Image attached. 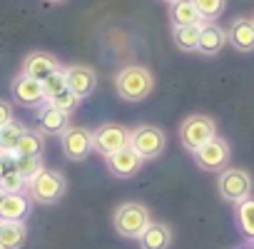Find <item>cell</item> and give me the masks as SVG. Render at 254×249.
Instances as JSON below:
<instances>
[{
	"instance_id": "1",
	"label": "cell",
	"mask_w": 254,
	"mask_h": 249,
	"mask_svg": "<svg viewBox=\"0 0 254 249\" xmlns=\"http://www.w3.org/2000/svg\"><path fill=\"white\" fill-rule=\"evenodd\" d=\"M115 90L127 102H142L155 90V77L145 65H127L117 72Z\"/></svg>"
},
{
	"instance_id": "2",
	"label": "cell",
	"mask_w": 254,
	"mask_h": 249,
	"mask_svg": "<svg viewBox=\"0 0 254 249\" xmlns=\"http://www.w3.org/2000/svg\"><path fill=\"white\" fill-rule=\"evenodd\" d=\"M112 222H115V232L120 237L137 239L147 229V224L152 222V217H150L147 204H142V202H122L115 209V219Z\"/></svg>"
},
{
	"instance_id": "3",
	"label": "cell",
	"mask_w": 254,
	"mask_h": 249,
	"mask_svg": "<svg viewBox=\"0 0 254 249\" xmlns=\"http://www.w3.org/2000/svg\"><path fill=\"white\" fill-rule=\"evenodd\" d=\"M65 189H67V182H65L63 172L48 170V167H43V170L28 182V194H30V199L38 202V204H55L58 199H63Z\"/></svg>"
},
{
	"instance_id": "4",
	"label": "cell",
	"mask_w": 254,
	"mask_h": 249,
	"mask_svg": "<svg viewBox=\"0 0 254 249\" xmlns=\"http://www.w3.org/2000/svg\"><path fill=\"white\" fill-rule=\"evenodd\" d=\"M212 137H217V122L209 115H190L180 124V142L190 152H197Z\"/></svg>"
},
{
	"instance_id": "5",
	"label": "cell",
	"mask_w": 254,
	"mask_h": 249,
	"mask_svg": "<svg viewBox=\"0 0 254 249\" xmlns=\"http://www.w3.org/2000/svg\"><path fill=\"white\" fill-rule=\"evenodd\" d=\"M252 187H254L252 175L247 170H242V167H227L217 177V192H219V197L224 202L239 204V202L249 199L252 197Z\"/></svg>"
},
{
	"instance_id": "6",
	"label": "cell",
	"mask_w": 254,
	"mask_h": 249,
	"mask_svg": "<svg viewBox=\"0 0 254 249\" xmlns=\"http://www.w3.org/2000/svg\"><path fill=\"white\" fill-rule=\"evenodd\" d=\"M130 147L145 162L157 160L167 147V135L157 127V124H137L135 130H130Z\"/></svg>"
},
{
	"instance_id": "7",
	"label": "cell",
	"mask_w": 254,
	"mask_h": 249,
	"mask_svg": "<svg viewBox=\"0 0 254 249\" xmlns=\"http://www.w3.org/2000/svg\"><path fill=\"white\" fill-rule=\"evenodd\" d=\"M127 145H130V130L117 122H105L92 132V150L102 157H110Z\"/></svg>"
},
{
	"instance_id": "8",
	"label": "cell",
	"mask_w": 254,
	"mask_h": 249,
	"mask_svg": "<svg viewBox=\"0 0 254 249\" xmlns=\"http://www.w3.org/2000/svg\"><path fill=\"white\" fill-rule=\"evenodd\" d=\"M194 157V165L204 172H219V170H227L229 165V157H232V150H229V142L222 140V137H212L207 145H202L197 152H192Z\"/></svg>"
},
{
	"instance_id": "9",
	"label": "cell",
	"mask_w": 254,
	"mask_h": 249,
	"mask_svg": "<svg viewBox=\"0 0 254 249\" xmlns=\"http://www.w3.org/2000/svg\"><path fill=\"white\" fill-rule=\"evenodd\" d=\"M60 147L63 155L72 162H82L92 152V132L82 124H70V127L60 135Z\"/></svg>"
},
{
	"instance_id": "10",
	"label": "cell",
	"mask_w": 254,
	"mask_h": 249,
	"mask_svg": "<svg viewBox=\"0 0 254 249\" xmlns=\"http://www.w3.org/2000/svg\"><path fill=\"white\" fill-rule=\"evenodd\" d=\"M63 72H65V80H67V90L75 92L80 100H85V97H90V95L95 92V87H97V75H95V70H92L90 65L75 62V65H67Z\"/></svg>"
},
{
	"instance_id": "11",
	"label": "cell",
	"mask_w": 254,
	"mask_h": 249,
	"mask_svg": "<svg viewBox=\"0 0 254 249\" xmlns=\"http://www.w3.org/2000/svg\"><path fill=\"white\" fill-rule=\"evenodd\" d=\"M105 162H107V170H110L115 177H120V180H127V177L137 175V172L142 170V165H145V160H142L130 145L122 147V150H117V152L110 155V157H105Z\"/></svg>"
},
{
	"instance_id": "12",
	"label": "cell",
	"mask_w": 254,
	"mask_h": 249,
	"mask_svg": "<svg viewBox=\"0 0 254 249\" xmlns=\"http://www.w3.org/2000/svg\"><path fill=\"white\" fill-rule=\"evenodd\" d=\"M63 67H60V60L55 58V55H50V53H40V50H35V53H30V55H25V60H23V75H28V77H33V80H48L50 75H55V72H60Z\"/></svg>"
},
{
	"instance_id": "13",
	"label": "cell",
	"mask_w": 254,
	"mask_h": 249,
	"mask_svg": "<svg viewBox=\"0 0 254 249\" xmlns=\"http://www.w3.org/2000/svg\"><path fill=\"white\" fill-rule=\"evenodd\" d=\"M13 100L23 107H40L45 102V92H43V82L33 80L28 75H18L13 80Z\"/></svg>"
},
{
	"instance_id": "14",
	"label": "cell",
	"mask_w": 254,
	"mask_h": 249,
	"mask_svg": "<svg viewBox=\"0 0 254 249\" xmlns=\"http://www.w3.org/2000/svg\"><path fill=\"white\" fill-rule=\"evenodd\" d=\"M70 127V112H63L45 102V107L38 112V132L43 135H63Z\"/></svg>"
},
{
	"instance_id": "15",
	"label": "cell",
	"mask_w": 254,
	"mask_h": 249,
	"mask_svg": "<svg viewBox=\"0 0 254 249\" xmlns=\"http://www.w3.org/2000/svg\"><path fill=\"white\" fill-rule=\"evenodd\" d=\"M227 43L239 53L254 50V20L252 18H237L227 30Z\"/></svg>"
},
{
	"instance_id": "16",
	"label": "cell",
	"mask_w": 254,
	"mask_h": 249,
	"mask_svg": "<svg viewBox=\"0 0 254 249\" xmlns=\"http://www.w3.org/2000/svg\"><path fill=\"white\" fill-rule=\"evenodd\" d=\"M224 45H227V30H222L217 23H202V25H199V45H197V53L212 58V55H217Z\"/></svg>"
},
{
	"instance_id": "17",
	"label": "cell",
	"mask_w": 254,
	"mask_h": 249,
	"mask_svg": "<svg viewBox=\"0 0 254 249\" xmlns=\"http://www.w3.org/2000/svg\"><path fill=\"white\" fill-rule=\"evenodd\" d=\"M140 249H170L172 247V229L165 222H150L147 229L137 237Z\"/></svg>"
},
{
	"instance_id": "18",
	"label": "cell",
	"mask_w": 254,
	"mask_h": 249,
	"mask_svg": "<svg viewBox=\"0 0 254 249\" xmlns=\"http://www.w3.org/2000/svg\"><path fill=\"white\" fill-rule=\"evenodd\" d=\"M30 212V197L25 194H5L0 202V219L8 222H23Z\"/></svg>"
},
{
	"instance_id": "19",
	"label": "cell",
	"mask_w": 254,
	"mask_h": 249,
	"mask_svg": "<svg viewBox=\"0 0 254 249\" xmlns=\"http://www.w3.org/2000/svg\"><path fill=\"white\" fill-rule=\"evenodd\" d=\"M28 239V227L23 222L0 219V249H20Z\"/></svg>"
},
{
	"instance_id": "20",
	"label": "cell",
	"mask_w": 254,
	"mask_h": 249,
	"mask_svg": "<svg viewBox=\"0 0 254 249\" xmlns=\"http://www.w3.org/2000/svg\"><path fill=\"white\" fill-rule=\"evenodd\" d=\"M170 18H172V28L202 25V18H199V13H197V8H194L192 0H177V3H172Z\"/></svg>"
},
{
	"instance_id": "21",
	"label": "cell",
	"mask_w": 254,
	"mask_h": 249,
	"mask_svg": "<svg viewBox=\"0 0 254 249\" xmlns=\"http://www.w3.org/2000/svg\"><path fill=\"white\" fill-rule=\"evenodd\" d=\"M43 150H45L43 132L25 130V135L20 137V142H18V147H15V157H40Z\"/></svg>"
},
{
	"instance_id": "22",
	"label": "cell",
	"mask_w": 254,
	"mask_h": 249,
	"mask_svg": "<svg viewBox=\"0 0 254 249\" xmlns=\"http://www.w3.org/2000/svg\"><path fill=\"white\" fill-rule=\"evenodd\" d=\"M172 40L182 53H194L199 45V25H185V28H172Z\"/></svg>"
},
{
	"instance_id": "23",
	"label": "cell",
	"mask_w": 254,
	"mask_h": 249,
	"mask_svg": "<svg viewBox=\"0 0 254 249\" xmlns=\"http://www.w3.org/2000/svg\"><path fill=\"white\" fill-rule=\"evenodd\" d=\"M237 224L247 239H254V199H244L237 204Z\"/></svg>"
},
{
	"instance_id": "24",
	"label": "cell",
	"mask_w": 254,
	"mask_h": 249,
	"mask_svg": "<svg viewBox=\"0 0 254 249\" xmlns=\"http://www.w3.org/2000/svg\"><path fill=\"white\" fill-rule=\"evenodd\" d=\"M192 3H194L202 23H214L227 8V0H192Z\"/></svg>"
},
{
	"instance_id": "25",
	"label": "cell",
	"mask_w": 254,
	"mask_h": 249,
	"mask_svg": "<svg viewBox=\"0 0 254 249\" xmlns=\"http://www.w3.org/2000/svg\"><path fill=\"white\" fill-rule=\"evenodd\" d=\"M13 170L23 177V180H33L40 170H43V160L40 157H15L13 160Z\"/></svg>"
},
{
	"instance_id": "26",
	"label": "cell",
	"mask_w": 254,
	"mask_h": 249,
	"mask_svg": "<svg viewBox=\"0 0 254 249\" xmlns=\"http://www.w3.org/2000/svg\"><path fill=\"white\" fill-rule=\"evenodd\" d=\"M25 187H28V180H23L13 167L3 175V180H0V189H3L5 194H23Z\"/></svg>"
},
{
	"instance_id": "27",
	"label": "cell",
	"mask_w": 254,
	"mask_h": 249,
	"mask_svg": "<svg viewBox=\"0 0 254 249\" xmlns=\"http://www.w3.org/2000/svg\"><path fill=\"white\" fill-rule=\"evenodd\" d=\"M67 90V80H65V72L60 70V72H55V75H50L48 80H43V92H45V102L48 100H53V97H58L60 92H65Z\"/></svg>"
},
{
	"instance_id": "28",
	"label": "cell",
	"mask_w": 254,
	"mask_h": 249,
	"mask_svg": "<svg viewBox=\"0 0 254 249\" xmlns=\"http://www.w3.org/2000/svg\"><path fill=\"white\" fill-rule=\"evenodd\" d=\"M48 105H53V107H58V110H63V112H72V110L80 105V97H77L75 92L65 90V92H60L58 97L48 100Z\"/></svg>"
},
{
	"instance_id": "29",
	"label": "cell",
	"mask_w": 254,
	"mask_h": 249,
	"mask_svg": "<svg viewBox=\"0 0 254 249\" xmlns=\"http://www.w3.org/2000/svg\"><path fill=\"white\" fill-rule=\"evenodd\" d=\"M10 122H13V105L5 102V100H0V130L8 127Z\"/></svg>"
},
{
	"instance_id": "30",
	"label": "cell",
	"mask_w": 254,
	"mask_h": 249,
	"mask_svg": "<svg viewBox=\"0 0 254 249\" xmlns=\"http://www.w3.org/2000/svg\"><path fill=\"white\" fill-rule=\"evenodd\" d=\"M8 170H10V167L5 165V157H3V160H0V180H3V175H5Z\"/></svg>"
},
{
	"instance_id": "31",
	"label": "cell",
	"mask_w": 254,
	"mask_h": 249,
	"mask_svg": "<svg viewBox=\"0 0 254 249\" xmlns=\"http://www.w3.org/2000/svg\"><path fill=\"white\" fill-rule=\"evenodd\" d=\"M48 3H65V0H48Z\"/></svg>"
},
{
	"instance_id": "32",
	"label": "cell",
	"mask_w": 254,
	"mask_h": 249,
	"mask_svg": "<svg viewBox=\"0 0 254 249\" xmlns=\"http://www.w3.org/2000/svg\"><path fill=\"white\" fill-rule=\"evenodd\" d=\"M3 197H5V192H3V189H0V202H3Z\"/></svg>"
},
{
	"instance_id": "33",
	"label": "cell",
	"mask_w": 254,
	"mask_h": 249,
	"mask_svg": "<svg viewBox=\"0 0 254 249\" xmlns=\"http://www.w3.org/2000/svg\"><path fill=\"white\" fill-rule=\"evenodd\" d=\"M167 3H177V0H167Z\"/></svg>"
},
{
	"instance_id": "34",
	"label": "cell",
	"mask_w": 254,
	"mask_h": 249,
	"mask_svg": "<svg viewBox=\"0 0 254 249\" xmlns=\"http://www.w3.org/2000/svg\"><path fill=\"white\" fill-rule=\"evenodd\" d=\"M252 249H254V247H252Z\"/></svg>"
}]
</instances>
